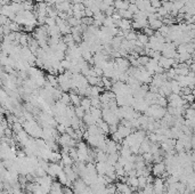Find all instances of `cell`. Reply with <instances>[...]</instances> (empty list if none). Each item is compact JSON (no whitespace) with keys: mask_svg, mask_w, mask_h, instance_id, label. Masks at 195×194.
<instances>
[{"mask_svg":"<svg viewBox=\"0 0 195 194\" xmlns=\"http://www.w3.org/2000/svg\"><path fill=\"white\" fill-rule=\"evenodd\" d=\"M46 25L47 27H55L56 24V18H53V17H47L46 18Z\"/></svg>","mask_w":195,"mask_h":194,"instance_id":"34","label":"cell"},{"mask_svg":"<svg viewBox=\"0 0 195 194\" xmlns=\"http://www.w3.org/2000/svg\"><path fill=\"white\" fill-rule=\"evenodd\" d=\"M159 32L162 34L164 38H167L169 36V33H170V27H169V25H165V24H163L162 27H160Z\"/></svg>","mask_w":195,"mask_h":194,"instance_id":"28","label":"cell"},{"mask_svg":"<svg viewBox=\"0 0 195 194\" xmlns=\"http://www.w3.org/2000/svg\"><path fill=\"white\" fill-rule=\"evenodd\" d=\"M143 31H144V33H145L146 36H149V38L153 37V36L155 34V31L153 30V29H151V27H145V29H143Z\"/></svg>","mask_w":195,"mask_h":194,"instance_id":"35","label":"cell"},{"mask_svg":"<svg viewBox=\"0 0 195 194\" xmlns=\"http://www.w3.org/2000/svg\"><path fill=\"white\" fill-rule=\"evenodd\" d=\"M156 104L162 107H168V97H162L160 96L156 100Z\"/></svg>","mask_w":195,"mask_h":194,"instance_id":"29","label":"cell"},{"mask_svg":"<svg viewBox=\"0 0 195 194\" xmlns=\"http://www.w3.org/2000/svg\"><path fill=\"white\" fill-rule=\"evenodd\" d=\"M25 0H12V2H16V3H23Z\"/></svg>","mask_w":195,"mask_h":194,"instance_id":"41","label":"cell"},{"mask_svg":"<svg viewBox=\"0 0 195 194\" xmlns=\"http://www.w3.org/2000/svg\"><path fill=\"white\" fill-rule=\"evenodd\" d=\"M159 64H160V66L163 67L165 71H168L169 69H171V67L175 66L176 64H177V61L173 60V58H168V57L162 56L159 60Z\"/></svg>","mask_w":195,"mask_h":194,"instance_id":"4","label":"cell"},{"mask_svg":"<svg viewBox=\"0 0 195 194\" xmlns=\"http://www.w3.org/2000/svg\"><path fill=\"white\" fill-rule=\"evenodd\" d=\"M102 81H103V87L105 88V90H111L113 87V81L110 80L109 78L106 77H102Z\"/></svg>","mask_w":195,"mask_h":194,"instance_id":"20","label":"cell"},{"mask_svg":"<svg viewBox=\"0 0 195 194\" xmlns=\"http://www.w3.org/2000/svg\"><path fill=\"white\" fill-rule=\"evenodd\" d=\"M64 168L58 163H49V167L47 169V174L49 175L50 177L53 178H57L58 177V175L61 174V171L63 170Z\"/></svg>","mask_w":195,"mask_h":194,"instance_id":"3","label":"cell"},{"mask_svg":"<svg viewBox=\"0 0 195 194\" xmlns=\"http://www.w3.org/2000/svg\"><path fill=\"white\" fill-rule=\"evenodd\" d=\"M151 6L159 9L160 7H162V1L161 0H151Z\"/></svg>","mask_w":195,"mask_h":194,"instance_id":"36","label":"cell"},{"mask_svg":"<svg viewBox=\"0 0 195 194\" xmlns=\"http://www.w3.org/2000/svg\"><path fill=\"white\" fill-rule=\"evenodd\" d=\"M149 60H151V57H149L147 55H140L138 57V62L140 64V66H146L149 64Z\"/></svg>","mask_w":195,"mask_h":194,"instance_id":"23","label":"cell"},{"mask_svg":"<svg viewBox=\"0 0 195 194\" xmlns=\"http://www.w3.org/2000/svg\"><path fill=\"white\" fill-rule=\"evenodd\" d=\"M124 38H126V40H128V41L137 40V38H138V32H136L135 30H131Z\"/></svg>","mask_w":195,"mask_h":194,"instance_id":"26","label":"cell"},{"mask_svg":"<svg viewBox=\"0 0 195 194\" xmlns=\"http://www.w3.org/2000/svg\"><path fill=\"white\" fill-rule=\"evenodd\" d=\"M116 8L114 6H111V7H109L107 9H106V12H105V15L106 16H113V14L115 13L116 12Z\"/></svg>","mask_w":195,"mask_h":194,"instance_id":"37","label":"cell"},{"mask_svg":"<svg viewBox=\"0 0 195 194\" xmlns=\"http://www.w3.org/2000/svg\"><path fill=\"white\" fill-rule=\"evenodd\" d=\"M149 27L153 29L154 31H159L160 27L163 25V22L160 18H156V20H153V21H149Z\"/></svg>","mask_w":195,"mask_h":194,"instance_id":"14","label":"cell"},{"mask_svg":"<svg viewBox=\"0 0 195 194\" xmlns=\"http://www.w3.org/2000/svg\"><path fill=\"white\" fill-rule=\"evenodd\" d=\"M162 6H163V8L170 14L172 10H173V1H167V2H163Z\"/></svg>","mask_w":195,"mask_h":194,"instance_id":"31","label":"cell"},{"mask_svg":"<svg viewBox=\"0 0 195 194\" xmlns=\"http://www.w3.org/2000/svg\"><path fill=\"white\" fill-rule=\"evenodd\" d=\"M74 111H76V115L79 118V119H81V120H82L83 117L86 115V110H85L81 105H80V106H74Z\"/></svg>","mask_w":195,"mask_h":194,"instance_id":"21","label":"cell"},{"mask_svg":"<svg viewBox=\"0 0 195 194\" xmlns=\"http://www.w3.org/2000/svg\"><path fill=\"white\" fill-rule=\"evenodd\" d=\"M138 181H139V188H142V190H144L149 185V181H147L146 176H139Z\"/></svg>","mask_w":195,"mask_h":194,"instance_id":"24","label":"cell"},{"mask_svg":"<svg viewBox=\"0 0 195 194\" xmlns=\"http://www.w3.org/2000/svg\"><path fill=\"white\" fill-rule=\"evenodd\" d=\"M128 9H129L130 12L134 14V15H135V14H137L139 12V8L137 7V5H136V3H130V6H129V8H128Z\"/></svg>","mask_w":195,"mask_h":194,"instance_id":"38","label":"cell"},{"mask_svg":"<svg viewBox=\"0 0 195 194\" xmlns=\"http://www.w3.org/2000/svg\"><path fill=\"white\" fill-rule=\"evenodd\" d=\"M189 70H191V71H192V72H194V73H195V62L192 64V65H191V66H189Z\"/></svg>","mask_w":195,"mask_h":194,"instance_id":"40","label":"cell"},{"mask_svg":"<svg viewBox=\"0 0 195 194\" xmlns=\"http://www.w3.org/2000/svg\"><path fill=\"white\" fill-rule=\"evenodd\" d=\"M136 5L142 12H147L149 7H151V0H137Z\"/></svg>","mask_w":195,"mask_h":194,"instance_id":"6","label":"cell"},{"mask_svg":"<svg viewBox=\"0 0 195 194\" xmlns=\"http://www.w3.org/2000/svg\"><path fill=\"white\" fill-rule=\"evenodd\" d=\"M81 106L86 110V112H89L91 106H93V105H91V98L87 96L82 97V99H81Z\"/></svg>","mask_w":195,"mask_h":194,"instance_id":"12","label":"cell"},{"mask_svg":"<svg viewBox=\"0 0 195 194\" xmlns=\"http://www.w3.org/2000/svg\"><path fill=\"white\" fill-rule=\"evenodd\" d=\"M103 110V119L107 122V124L111 126V124H119L120 119L118 118L115 112H113L112 110H110V109H102Z\"/></svg>","mask_w":195,"mask_h":194,"instance_id":"1","label":"cell"},{"mask_svg":"<svg viewBox=\"0 0 195 194\" xmlns=\"http://www.w3.org/2000/svg\"><path fill=\"white\" fill-rule=\"evenodd\" d=\"M82 121L85 122V124H86L87 127H89V126H93V124H96V119L91 115V113L90 112H86V115L83 117Z\"/></svg>","mask_w":195,"mask_h":194,"instance_id":"8","label":"cell"},{"mask_svg":"<svg viewBox=\"0 0 195 194\" xmlns=\"http://www.w3.org/2000/svg\"><path fill=\"white\" fill-rule=\"evenodd\" d=\"M85 13H86V17H94V12L90 9V8H87V7H86Z\"/></svg>","mask_w":195,"mask_h":194,"instance_id":"39","label":"cell"},{"mask_svg":"<svg viewBox=\"0 0 195 194\" xmlns=\"http://www.w3.org/2000/svg\"><path fill=\"white\" fill-rule=\"evenodd\" d=\"M67 23H69L72 27H79V25H81V20H78V18H76L74 16H72V17H69Z\"/></svg>","mask_w":195,"mask_h":194,"instance_id":"25","label":"cell"},{"mask_svg":"<svg viewBox=\"0 0 195 194\" xmlns=\"http://www.w3.org/2000/svg\"><path fill=\"white\" fill-rule=\"evenodd\" d=\"M129 6H130L129 0H115V1H114V7H115L118 10L128 9Z\"/></svg>","mask_w":195,"mask_h":194,"instance_id":"5","label":"cell"},{"mask_svg":"<svg viewBox=\"0 0 195 194\" xmlns=\"http://www.w3.org/2000/svg\"><path fill=\"white\" fill-rule=\"evenodd\" d=\"M192 94L195 96V86H194V87H193V89H192Z\"/></svg>","mask_w":195,"mask_h":194,"instance_id":"42","label":"cell"},{"mask_svg":"<svg viewBox=\"0 0 195 194\" xmlns=\"http://www.w3.org/2000/svg\"><path fill=\"white\" fill-rule=\"evenodd\" d=\"M132 131H134V129L128 128V127H124V126H122V124H120L119 128H118V133H119V134L121 135L123 138H127L129 135H131Z\"/></svg>","mask_w":195,"mask_h":194,"instance_id":"7","label":"cell"},{"mask_svg":"<svg viewBox=\"0 0 195 194\" xmlns=\"http://www.w3.org/2000/svg\"><path fill=\"white\" fill-rule=\"evenodd\" d=\"M89 112L91 113V115H93V117L96 119V121L99 120V119H103V110H102V109L91 106V109H90Z\"/></svg>","mask_w":195,"mask_h":194,"instance_id":"13","label":"cell"},{"mask_svg":"<svg viewBox=\"0 0 195 194\" xmlns=\"http://www.w3.org/2000/svg\"><path fill=\"white\" fill-rule=\"evenodd\" d=\"M118 12H119L120 16L122 17V18H126V20H132L134 18V14L129 9H121L118 10Z\"/></svg>","mask_w":195,"mask_h":194,"instance_id":"17","label":"cell"},{"mask_svg":"<svg viewBox=\"0 0 195 194\" xmlns=\"http://www.w3.org/2000/svg\"><path fill=\"white\" fill-rule=\"evenodd\" d=\"M185 119L186 120H194L195 119V110L194 109H192V107L189 106L188 109H186L185 110Z\"/></svg>","mask_w":195,"mask_h":194,"instance_id":"19","label":"cell"},{"mask_svg":"<svg viewBox=\"0 0 195 194\" xmlns=\"http://www.w3.org/2000/svg\"><path fill=\"white\" fill-rule=\"evenodd\" d=\"M61 102L66 105H69L71 103V96H70V93H66V91H63V94H62V97H61Z\"/></svg>","mask_w":195,"mask_h":194,"instance_id":"27","label":"cell"},{"mask_svg":"<svg viewBox=\"0 0 195 194\" xmlns=\"http://www.w3.org/2000/svg\"><path fill=\"white\" fill-rule=\"evenodd\" d=\"M153 174L155 175L156 177H163L167 175V166L164 162H155L154 166L152 167Z\"/></svg>","mask_w":195,"mask_h":194,"instance_id":"2","label":"cell"},{"mask_svg":"<svg viewBox=\"0 0 195 194\" xmlns=\"http://www.w3.org/2000/svg\"><path fill=\"white\" fill-rule=\"evenodd\" d=\"M70 96H71V104H72V106H80V105H81V99H82V97L80 96L79 94L70 93Z\"/></svg>","mask_w":195,"mask_h":194,"instance_id":"9","label":"cell"},{"mask_svg":"<svg viewBox=\"0 0 195 194\" xmlns=\"http://www.w3.org/2000/svg\"><path fill=\"white\" fill-rule=\"evenodd\" d=\"M170 84H171V89L173 94H178L182 95V86L177 80H170Z\"/></svg>","mask_w":195,"mask_h":194,"instance_id":"11","label":"cell"},{"mask_svg":"<svg viewBox=\"0 0 195 194\" xmlns=\"http://www.w3.org/2000/svg\"><path fill=\"white\" fill-rule=\"evenodd\" d=\"M183 98L186 100V103L187 104H193L195 102V96L193 94H188V95H185V96H183Z\"/></svg>","mask_w":195,"mask_h":194,"instance_id":"32","label":"cell"},{"mask_svg":"<svg viewBox=\"0 0 195 194\" xmlns=\"http://www.w3.org/2000/svg\"><path fill=\"white\" fill-rule=\"evenodd\" d=\"M91 105L94 107H98L102 109V102H100V97H91Z\"/></svg>","mask_w":195,"mask_h":194,"instance_id":"30","label":"cell"},{"mask_svg":"<svg viewBox=\"0 0 195 194\" xmlns=\"http://www.w3.org/2000/svg\"><path fill=\"white\" fill-rule=\"evenodd\" d=\"M66 126L65 124H57V126H56V130L60 133L61 135L62 134H66Z\"/></svg>","mask_w":195,"mask_h":194,"instance_id":"33","label":"cell"},{"mask_svg":"<svg viewBox=\"0 0 195 194\" xmlns=\"http://www.w3.org/2000/svg\"><path fill=\"white\" fill-rule=\"evenodd\" d=\"M106 167H107V162H100V161H97L96 163V169L98 175L100 176H104L106 172Z\"/></svg>","mask_w":195,"mask_h":194,"instance_id":"15","label":"cell"},{"mask_svg":"<svg viewBox=\"0 0 195 194\" xmlns=\"http://www.w3.org/2000/svg\"><path fill=\"white\" fill-rule=\"evenodd\" d=\"M29 40H30V36L27 34L25 32H23L22 37H21L20 45L22 46V47H27V46H29Z\"/></svg>","mask_w":195,"mask_h":194,"instance_id":"22","label":"cell"},{"mask_svg":"<svg viewBox=\"0 0 195 194\" xmlns=\"http://www.w3.org/2000/svg\"><path fill=\"white\" fill-rule=\"evenodd\" d=\"M192 168H193V170L195 171V162H193L192 163Z\"/></svg>","mask_w":195,"mask_h":194,"instance_id":"43","label":"cell"},{"mask_svg":"<svg viewBox=\"0 0 195 194\" xmlns=\"http://www.w3.org/2000/svg\"><path fill=\"white\" fill-rule=\"evenodd\" d=\"M137 40L140 41V42L144 45V47H145V46H147L149 42V36H146L144 32H138V38H137Z\"/></svg>","mask_w":195,"mask_h":194,"instance_id":"18","label":"cell"},{"mask_svg":"<svg viewBox=\"0 0 195 194\" xmlns=\"http://www.w3.org/2000/svg\"><path fill=\"white\" fill-rule=\"evenodd\" d=\"M62 153L60 152H57V151H51V153H50V157H49V160L53 162V163H57V162H60L62 161Z\"/></svg>","mask_w":195,"mask_h":194,"instance_id":"16","label":"cell"},{"mask_svg":"<svg viewBox=\"0 0 195 194\" xmlns=\"http://www.w3.org/2000/svg\"><path fill=\"white\" fill-rule=\"evenodd\" d=\"M72 6V3L70 2V1H64V2H61V3H57L56 5V9L58 12H63V13H67V10L71 8Z\"/></svg>","mask_w":195,"mask_h":194,"instance_id":"10","label":"cell"}]
</instances>
